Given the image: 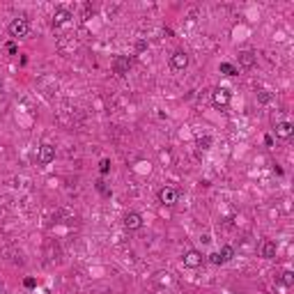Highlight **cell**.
<instances>
[{
    "instance_id": "cell-1",
    "label": "cell",
    "mask_w": 294,
    "mask_h": 294,
    "mask_svg": "<svg viewBox=\"0 0 294 294\" xmlns=\"http://www.w3.org/2000/svg\"><path fill=\"white\" fill-rule=\"evenodd\" d=\"M28 32H30V23H28V19L19 16V19H14V21L9 23V35H12L14 39L28 37Z\"/></svg>"
},
{
    "instance_id": "cell-2",
    "label": "cell",
    "mask_w": 294,
    "mask_h": 294,
    "mask_svg": "<svg viewBox=\"0 0 294 294\" xmlns=\"http://www.w3.org/2000/svg\"><path fill=\"white\" fill-rule=\"evenodd\" d=\"M181 262H184V267H186V269H200V267L204 264V257H203V253H200V250L189 249L184 255H181Z\"/></svg>"
},
{
    "instance_id": "cell-3",
    "label": "cell",
    "mask_w": 294,
    "mask_h": 294,
    "mask_svg": "<svg viewBox=\"0 0 294 294\" xmlns=\"http://www.w3.org/2000/svg\"><path fill=\"white\" fill-rule=\"evenodd\" d=\"M230 99H232V94H230L227 88H216V90L211 92V104L216 106V108H227Z\"/></svg>"
},
{
    "instance_id": "cell-4",
    "label": "cell",
    "mask_w": 294,
    "mask_h": 294,
    "mask_svg": "<svg viewBox=\"0 0 294 294\" xmlns=\"http://www.w3.org/2000/svg\"><path fill=\"white\" fill-rule=\"evenodd\" d=\"M53 158H55V147H53L51 143H42L37 147V161L42 163V166H48Z\"/></svg>"
},
{
    "instance_id": "cell-5",
    "label": "cell",
    "mask_w": 294,
    "mask_h": 294,
    "mask_svg": "<svg viewBox=\"0 0 294 294\" xmlns=\"http://www.w3.org/2000/svg\"><path fill=\"white\" fill-rule=\"evenodd\" d=\"M189 67V53L186 51H175L170 55V69L175 71H184V69Z\"/></svg>"
},
{
    "instance_id": "cell-6",
    "label": "cell",
    "mask_w": 294,
    "mask_h": 294,
    "mask_svg": "<svg viewBox=\"0 0 294 294\" xmlns=\"http://www.w3.org/2000/svg\"><path fill=\"white\" fill-rule=\"evenodd\" d=\"M157 198H158V203H161V204H166V207H173V204L177 203V191H175L173 186H163V189H158Z\"/></svg>"
},
{
    "instance_id": "cell-7",
    "label": "cell",
    "mask_w": 294,
    "mask_h": 294,
    "mask_svg": "<svg viewBox=\"0 0 294 294\" xmlns=\"http://www.w3.org/2000/svg\"><path fill=\"white\" fill-rule=\"evenodd\" d=\"M124 227L127 230H140L143 227V216L138 211H127L124 214Z\"/></svg>"
},
{
    "instance_id": "cell-8",
    "label": "cell",
    "mask_w": 294,
    "mask_h": 294,
    "mask_svg": "<svg viewBox=\"0 0 294 294\" xmlns=\"http://www.w3.org/2000/svg\"><path fill=\"white\" fill-rule=\"evenodd\" d=\"M276 253H278V244L273 242V239H264L262 246H260V255H262L264 260H273Z\"/></svg>"
},
{
    "instance_id": "cell-9",
    "label": "cell",
    "mask_w": 294,
    "mask_h": 294,
    "mask_svg": "<svg viewBox=\"0 0 294 294\" xmlns=\"http://www.w3.org/2000/svg\"><path fill=\"white\" fill-rule=\"evenodd\" d=\"M257 62V55L253 51H239V67L242 69H253Z\"/></svg>"
},
{
    "instance_id": "cell-10",
    "label": "cell",
    "mask_w": 294,
    "mask_h": 294,
    "mask_svg": "<svg viewBox=\"0 0 294 294\" xmlns=\"http://www.w3.org/2000/svg\"><path fill=\"white\" fill-rule=\"evenodd\" d=\"M292 134H294L292 122H278V124H276V138L287 140V138H292Z\"/></svg>"
},
{
    "instance_id": "cell-11",
    "label": "cell",
    "mask_w": 294,
    "mask_h": 294,
    "mask_svg": "<svg viewBox=\"0 0 294 294\" xmlns=\"http://www.w3.org/2000/svg\"><path fill=\"white\" fill-rule=\"evenodd\" d=\"M129 69H131V60L129 58H117L115 60V74L117 76H124V74H129Z\"/></svg>"
},
{
    "instance_id": "cell-12",
    "label": "cell",
    "mask_w": 294,
    "mask_h": 294,
    "mask_svg": "<svg viewBox=\"0 0 294 294\" xmlns=\"http://www.w3.org/2000/svg\"><path fill=\"white\" fill-rule=\"evenodd\" d=\"M69 19H71V12L65 7L55 9V14H53V25H62V23H67Z\"/></svg>"
},
{
    "instance_id": "cell-13",
    "label": "cell",
    "mask_w": 294,
    "mask_h": 294,
    "mask_svg": "<svg viewBox=\"0 0 294 294\" xmlns=\"http://www.w3.org/2000/svg\"><path fill=\"white\" fill-rule=\"evenodd\" d=\"M219 253V257H221V264H227V262H232L234 260V249L232 246H223L221 250H216Z\"/></svg>"
},
{
    "instance_id": "cell-14",
    "label": "cell",
    "mask_w": 294,
    "mask_h": 294,
    "mask_svg": "<svg viewBox=\"0 0 294 294\" xmlns=\"http://www.w3.org/2000/svg\"><path fill=\"white\" fill-rule=\"evenodd\" d=\"M219 71H221V74H226V76H239V67L232 65V62H221Z\"/></svg>"
},
{
    "instance_id": "cell-15",
    "label": "cell",
    "mask_w": 294,
    "mask_h": 294,
    "mask_svg": "<svg viewBox=\"0 0 294 294\" xmlns=\"http://www.w3.org/2000/svg\"><path fill=\"white\" fill-rule=\"evenodd\" d=\"M280 283H283L285 287H292L294 285V273L292 271H283L280 273Z\"/></svg>"
},
{
    "instance_id": "cell-16",
    "label": "cell",
    "mask_w": 294,
    "mask_h": 294,
    "mask_svg": "<svg viewBox=\"0 0 294 294\" xmlns=\"http://www.w3.org/2000/svg\"><path fill=\"white\" fill-rule=\"evenodd\" d=\"M257 101H260V104H269V101H271L269 90H257Z\"/></svg>"
},
{
    "instance_id": "cell-17",
    "label": "cell",
    "mask_w": 294,
    "mask_h": 294,
    "mask_svg": "<svg viewBox=\"0 0 294 294\" xmlns=\"http://www.w3.org/2000/svg\"><path fill=\"white\" fill-rule=\"evenodd\" d=\"M99 173L101 175L111 173V158H101V163H99Z\"/></svg>"
},
{
    "instance_id": "cell-18",
    "label": "cell",
    "mask_w": 294,
    "mask_h": 294,
    "mask_svg": "<svg viewBox=\"0 0 294 294\" xmlns=\"http://www.w3.org/2000/svg\"><path fill=\"white\" fill-rule=\"evenodd\" d=\"M209 145H211V136L198 138V147H200V150H209Z\"/></svg>"
},
{
    "instance_id": "cell-19",
    "label": "cell",
    "mask_w": 294,
    "mask_h": 294,
    "mask_svg": "<svg viewBox=\"0 0 294 294\" xmlns=\"http://www.w3.org/2000/svg\"><path fill=\"white\" fill-rule=\"evenodd\" d=\"M97 191H99V193H104V196H111V191L104 186V181H97Z\"/></svg>"
},
{
    "instance_id": "cell-20",
    "label": "cell",
    "mask_w": 294,
    "mask_h": 294,
    "mask_svg": "<svg viewBox=\"0 0 294 294\" xmlns=\"http://www.w3.org/2000/svg\"><path fill=\"white\" fill-rule=\"evenodd\" d=\"M7 53L9 55H16V44L14 42H7Z\"/></svg>"
},
{
    "instance_id": "cell-21",
    "label": "cell",
    "mask_w": 294,
    "mask_h": 294,
    "mask_svg": "<svg viewBox=\"0 0 294 294\" xmlns=\"http://www.w3.org/2000/svg\"><path fill=\"white\" fill-rule=\"evenodd\" d=\"M209 262H211V264H221L219 253H211V255H209Z\"/></svg>"
},
{
    "instance_id": "cell-22",
    "label": "cell",
    "mask_w": 294,
    "mask_h": 294,
    "mask_svg": "<svg viewBox=\"0 0 294 294\" xmlns=\"http://www.w3.org/2000/svg\"><path fill=\"white\" fill-rule=\"evenodd\" d=\"M25 287H35V280H32V278H25Z\"/></svg>"
},
{
    "instance_id": "cell-23",
    "label": "cell",
    "mask_w": 294,
    "mask_h": 294,
    "mask_svg": "<svg viewBox=\"0 0 294 294\" xmlns=\"http://www.w3.org/2000/svg\"><path fill=\"white\" fill-rule=\"evenodd\" d=\"M0 90H2V81H0Z\"/></svg>"
},
{
    "instance_id": "cell-24",
    "label": "cell",
    "mask_w": 294,
    "mask_h": 294,
    "mask_svg": "<svg viewBox=\"0 0 294 294\" xmlns=\"http://www.w3.org/2000/svg\"><path fill=\"white\" fill-rule=\"evenodd\" d=\"M0 294H2V287H0Z\"/></svg>"
}]
</instances>
